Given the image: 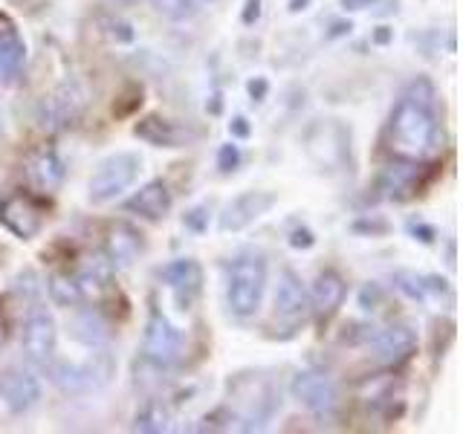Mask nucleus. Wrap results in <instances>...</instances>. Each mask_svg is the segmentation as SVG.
Returning a JSON list of instances; mask_svg holds the SVG:
<instances>
[{
  "mask_svg": "<svg viewBox=\"0 0 463 434\" xmlns=\"http://www.w3.org/2000/svg\"><path fill=\"white\" fill-rule=\"evenodd\" d=\"M345 33H351V24H333V33H330V38L345 35Z\"/></svg>",
  "mask_w": 463,
  "mask_h": 434,
  "instance_id": "nucleus-39",
  "label": "nucleus"
},
{
  "mask_svg": "<svg viewBox=\"0 0 463 434\" xmlns=\"http://www.w3.org/2000/svg\"><path fill=\"white\" fill-rule=\"evenodd\" d=\"M307 296H310V310L318 318H330L345 304L347 284H345V278L336 269H325V272L316 275L313 289H310Z\"/></svg>",
  "mask_w": 463,
  "mask_h": 434,
  "instance_id": "nucleus-22",
  "label": "nucleus"
},
{
  "mask_svg": "<svg viewBox=\"0 0 463 434\" xmlns=\"http://www.w3.org/2000/svg\"><path fill=\"white\" fill-rule=\"evenodd\" d=\"M55 347H58V327L55 318L43 310V307H33L29 316L21 325V351L24 356L33 362V365L47 368L55 359Z\"/></svg>",
  "mask_w": 463,
  "mask_h": 434,
  "instance_id": "nucleus-9",
  "label": "nucleus"
},
{
  "mask_svg": "<svg viewBox=\"0 0 463 434\" xmlns=\"http://www.w3.org/2000/svg\"><path fill=\"white\" fill-rule=\"evenodd\" d=\"M171 423H174V417H171L168 402L159 397H148L139 405V411L134 417V431L163 434V431H171Z\"/></svg>",
  "mask_w": 463,
  "mask_h": 434,
  "instance_id": "nucleus-26",
  "label": "nucleus"
},
{
  "mask_svg": "<svg viewBox=\"0 0 463 434\" xmlns=\"http://www.w3.org/2000/svg\"><path fill=\"white\" fill-rule=\"evenodd\" d=\"M67 177V165L64 159L58 156L52 145H41L38 151L29 154L26 159V180L33 188H38V194H50Z\"/></svg>",
  "mask_w": 463,
  "mask_h": 434,
  "instance_id": "nucleus-15",
  "label": "nucleus"
},
{
  "mask_svg": "<svg viewBox=\"0 0 463 434\" xmlns=\"http://www.w3.org/2000/svg\"><path fill=\"white\" fill-rule=\"evenodd\" d=\"M26 61V47L9 21L0 18V84L14 79Z\"/></svg>",
  "mask_w": 463,
  "mask_h": 434,
  "instance_id": "nucleus-24",
  "label": "nucleus"
},
{
  "mask_svg": "<svg viewBox=\"0 0 463 434\" xmlns=\"http://www.w3.org/2000/svg\"><path fill=\"white\" fill-rule=\"evenodd\" d=\"M70 336L76 339L79 344L93 347V351H96V347H105L110 342L113 330H110V322L99 310L84 307V310H79L76 316L70 318Z\"/></svg>",
  "mask_w": 463,
  "mask_h": 434,
  "instance_id": "nucleus-23",
  "label": "nucleus"
},
{
  "mask_svg": "<svg viewBox=\"0 0 463 434\" xmlns=\"http://www.w3.org/2000/svg\"><path fill=\"white\" fill-rule=\"evenodd\" d=\"M47 200L35 192H9L0 200V226L18 241H33L47 223Z\"/></svg>",
  "mask_w": 463,
  "mask_h": 434,
  "instance_id": "nucleus-7",
  "label": "nucleus"
},
{
  "mask_svg": "<svg viewBox=\"0 0 463 434\" xmlns=\"http://www.w3.org/2000/svg\"><path fill=\"white\" fill-rule=\"evenodd\" d=\"M229 400H232V420L243 423L241 429H260L267 426L281 409V391L264 376L238 373L229 380Z\"/></svg>",
  "mask_w": 463,
  "mask_h": 434,
  "instance_id": "nucleus-2",
  "label": "nucleus"
},
{
  "mask_svg": "<svg viewBox=\"0 0 463 434\" xmlns=\"http://www.w3.org/2000/svg\"><path fill=\"white\" fill-rule=\"evenodd\" d=\"M373 4H380V0H342V9L345 12H359V9H368Z\"/></svg>",
  "mask_w": 463,
  "mask_h": 434,
  "instance_id": "nucleus-38",
  "label": "nucleus"
},
{
  "mask_svg": "<svg viewBox=\"0 0 463 434\" xmlns=\"http://www.w3.org/2000/svg\"><path fill=\"white\" fill-rule=\"evenodd\" d=\"M72 278L79 284L84 304H101L113 293V267L105 255H93L90 260H84Z\"/></svg>",
  "mask_w": 463,
  "mask_h": 434,
  "instance_id": "nucleus-19",
  "label": "nucleus"
},
{
  "mask_svg": "<svg viewBox=\"0 0 463 434\" xmlns=\"http://www.w3.org/2000/svg\"><path fill=\"white\" fill-rule=\"evenodd\" d=\"M388 137H391V151L402 159H417V163H423L431 154H438L443 142L434 108L420 105V101L409 96H402L397 101L394 113H391Z\"/></svg>",
  "mask_w": 463,
  "mask_h": 434,
  "instance_id": "nucleus-1",
  "label": "nucleus"
},
{
  "mask_svg": "<svg viewBox=\"0 0 463 434\" xmlns=\"http://www.w3.org/2000/svg\"><path fill=\"white\" fill-rule=\"evenodd\" d=\"M409 231L414 235V241H420V243H434V238H438L431 226L420 223V221H409Z\"/></svg>",
  "mask_w": 463,
  "mask_h": 434,
  "instance_id": "nucleus-33",
  "label": "nucleus"
},
{
  "mask_svg": "<svg viewBox=\"0 0 463 434\" xmlns=\"http://www.w3.org/2000/svg\"><path fill=\"white\" fill-rule=\"evenodd\" d=\"M313 243H316V238H313L310 229H293V231H289V246H293V250H310Z\"/></svg>",
  "mask_w": 463,
  "mask_h": 434,
  "instance_id": "nucleus-32",
  "label": "nucleus"
},
{
  "mask_svg": "<svg viewBox=\"0 0 463 434\" xmlns=\"http://www.w3.org/2000/svg\"><path fill=\"white\" fill-rule=\"evenodd\" d=\"M0 258H4V252H0Z\"/></svg>",
  "mask_w": 463,
  "mask_h": 434,
  "instance_id": "nucleus-44",
  "label": "nucleus"
},
{
  "mask_svg": "<svg viewBox=\"0 0 463 434\" xmlns=\"http://www.w3.org/2000/svg\"><path fill=\"white\" fill-rule=\"evenodd\" d=\"M101 33H105L108 38H113L116 43L134 41V26H130L128 21H122L119 14H105V18H101Z\"/></svg>",
  "mask_w": 463,
  "mask_h": 434,
  "instance_id": "nucleus-29",
  "label": "nucleus"
},
{
  "mask_svg": "<svg viewBox=\"0 0 463 434\" xmlns=\"http://www.w3.org/2000/svg\"><path fill=\"white\" fill-rule=\"evenodd\" d=\"M289 391L301 409L316 417H333L339 409V385L325 371H301Z\"/></svg>",
  "mask_w": 463,
  "mask_h": 434,
  "instance_id": "nucleus-10",
  "label": "nucleus"
},
{
  "mask_svg": "<svg viewBox=\"0 0 463 434\" xmlns=\"http://www.w3.org/2000/svg\"><path fill=\"white\" fill-rule=\"evenodd\" d=\"M0 344H4V325H0Z\"/></svg>",
  "mask_w": 463,
  "mask_h": 434,
  "instance_id": "nucleus-42",
  "label": "nucleus"
},
{
  "mask_svg": "<svg viewBox=\"0 0 463 434\" xmlns=\"http://www.w3.org/2000/svg\"><path fill=\"white\" fill-rule=\"evenodd\" d=\"M50 380L61 394H93L101 391L113 376V359L105 347H96V354H90L84 362H50Z\"/></svg>",
  "mask_w": 463,
  "mask_h": 434,
  "instance_id": "nucleus-4",
  "label": "nucleus"
},
{
  "mask_svg": "<svg viewBox=\"0 0 463 434\" xmlns=\"http://www.w3.org/2000/svg\"><path fill=\"white\" fill-rule=\"evenodd\" d=\"M229 134L235 139H246V137H250V122H246L243 116H235V119L229 122Z\"/></svg>",
  "mask_w": 463,
  "mask_h": 434,
  "instance_id": "nucleus-35",
  "label": "nucleus"
},
{
  "mask_svg": "<svg viewBox=\"0 0 463 434\" xmlns=\"http://www.w3.org/2000/svg\"><path fill=\"white\" fill-rule=\"evenodd\" d=\"M376 359L388 368L402 365L405 359H411V354L417 351V333L409 325H391L380 333L371 336Z\"/></svg>",
  "mask_w": 463,
  "mask_h": 434,
  "instance_id": "nucleus-17",
  "label": "nucleus"
},
{
  "mask_svg": "<svg viewBox=\"0 0 463 434\" xmlns=\"http://www.w3.org/2000/svg\"><path fill=\"white\" fill-rule=\"evenodd\" d=\"M145 250L142 243V235L139 229H134L130 223H113L105 235V258L108 264L113 267V272H122V269H130L139 260Z\"/></svg>",
  "mask_w": 463,
  "mask_h": 434,
  "instance_id": "nucleus-16",
  "label": "nucleus"
},
{
  "mask_svg": "<svg viewBox=\"0 0 463 434\" xmlns=\"http://www.w3.org/2000/svg\"><path fill=\"white\" fill-rule=\"evenodd\" d=\"M41 400V382L33 371L9 365L0 371V405L9 414H24Z\"/></svg>",
  "mask_w": 463,
  "mask_h": 434,
  "instance_id": "nucleus-12",
  "label": "nucleus"
},
{
  "mask_svg": "<svg viewBox=\"0 0 463 434\" xmlns=\"http://www.w3.org/2000/svg\"><path fill=\"white\" fill-rule=\"evenodd\" d=\"M238 163H241V151L235 148V145H221V151H217V168H221L223 174H229V171H235L238 168Z\"/></svg>",
  "mask_w": 463,
  "mask_h": 434,
  "instance_id": "nucleus-30",
  "label": "nucleus"
},
{
  "mask_svg": "<svg viewBox=\"0 0 463 434\" xmlns=\"http://www.w3.org/2000/svg\"><path fill=\"white\" fill-rule=\"evenodd\" d=\"M267 289V260L260 255H241L226 269V307L232 316L250 318L260 310Z\"/></svg>",
  "mask_w": 463,
  "mask_h": 434,
  "instance_id": "nucleus-3",
  "label": "nucleus"
},
{
  "mask_svg": "<svg viewBox=\"0 0 463 434\" xmlns=\"http://www.w3.org/2000/svg\"><path fill=\"white\" fill-rule=\"evenodd\" d=\"M298 9H307V0H289V12H298Z\"/></svg>",
  "mask_w": 463,
  "mask_h": 434,
  "instance_id": "nucleus-41",
  "label": "nucleus"
},
{
  "mask_svg": "<svg viewBox=\"0 0 463 434\" xmlns=\"http://www.w3.org/2000/svg\"><path fill=\"white\" fill-rule=\"evenodd\" d=\"M417 174H420V163H417V159H402L400 156L397 165L391 163L385 168V174H383V192H385V197H391V200L409 197L414 188H417Z\"/></svg>",
  "mask_w": 463,
  "mask_h": 434,
  "instance_id": "nucleus-25",
  "label": "nucleus"
},
{
  "mask_svg": "<svg viewBox=\"0 0 463 434\" xmlns=\"http://www.w3.org/2000/svg\"><path fill=\"white\" fill-rule=\"evenodd\" d=\"M84 105H87L84 90L76 81H67V84L58 87L50 99H43L41 122H43V127H50V130L70 127V125H76V119L84 113Z\"/></svg>",
  "mask_w": 463,
  "mask_h": 434,
  "instance_id": "nucleus-13",
  "label": "nucleus"
},
{
  "mask_svg": "<svg viewBox=\"0 0 463 434\" xmlns=\"http://www.w3.org/2000/svg\"><path fill=\"white\" fill-rule=\"evenodd\" d=\"M209 209L206 206H197V209H192L185 217H183V223H185V229H192V231H203L206 229V221H209V214H206Z\"/></svg>",
  "mask_w": 463,
  "mask_h": 434,
  "instance_id": "nucleus-31",
  "label": "nucleus"
},
{
  "mask_svg": "<svg viewBox=\"0 0 463 434\" xmlns=\"http://www.w3.org/2000/svg\"><path fill=\"white\" fill-rule=\"evenodd\" d=\"M156 275H159V281H163L174 293V298H177V304L183 310H188L197 301L200 289H203V269L194 258L171 260V264H165Z\"/></svg>",
  "mask_w": 463,
  "mask_h": 434,
  "instance_id": "nucleus-14",
  "label": "nucleus"
},
{
  "mask_svg": "<svg viewBox=\"0 0 463 434\" xmlns=\"http://www.w3.org/2000/svg\"><path fill=\"white\" fill-rule=\"evenodd\" d=\"M376 301H380V287H376V284H368L365 289H362L359 304H362L365 310H373V304H376Z\"/></svg>",
  "mask_w": 463,
  "mask_h": 434,
  "instance_id": "nucleus-34",
  "label": "nucleus"
},
{
  "mask_svg": "<svg viewBox=\"0 0 463 434\" xmlns=\"http://www.w3.org/2000/svg\"><path fill=\"white\" fill-rule=\"evenodd\" d=\"M243 24L250 26V24H255L258 18H260V0H246V9H243Z\"/></svg>",
  "mask_w": 463,
  "mask_h": 434,
  "instance_id": "nucleus-36",
  "label": "nucleus"
},
{
  "mask_svg": "<svg viewBox=\"0 0 463 434\" xmlns=\"http://www.w3.org/2000/svg\"><path fill=\"white\" fill-rule=\"evenodd\" d=\"M275 203H279V197H275L272 192H243L238 197H232L223 212L217 214V229L223 231V235H235V231H243L250 229L255 221H260Z\"/></svg>",
  "mask_w": 463,
  "mask_h": 434,
  "instance_id": "nucleus-11",
  "label": "nucleus"
},
{
  "mask_svg": "<svg viewBox=\"0 0 463 434\" xmlns=\"http://www.w3.org/2000/svg\"><path fill=\"white\" fill-rule=\"evenodd\" d=\"M134 134L142 142L154 145V148H183L185 142L194 139V134L185 125L165 119V116H159V113L142 116V119L134 125Z\"/></svg>",
  "mask_w": 463,
  "mask_h": 434,
  "instance_id": "nucleus-18",
  "label": "nucleus"
},
{
  "mask_svg": "<svg viewBox=\"0 0 463 434\" xmlns=\"http://www.w3.org/2000/svg\"><path fill=\"white\" fill-rule=\"evenodd\" d=\"M171 206H174V194H171V188L163 180L145 183L139 192L125 203L128 212H134V214L142 217V221H151V223L165 221Z\"/></svg>",
  "mask_w": 463,
  "mask_h": 434,
  "instance_id": "nucleus-21",
  "label": "nucleus"
},
{
  "mask_svg": "<svg viewBox=\"0 0 463 434\" xmlns=\"http://www.w3.org/2000/svg\"><path fill=\"white\" fill-rule=\"evenodd\" d=\"M388 38H391V33H388V26H380V33L373 35V41L376 43H388Z\"/></svg>",
  "mask_w": 463,
  "mask_h": 434,
  "instance_id": "nucleus-40",
  "label": "nucleus"
},
{
  "mask_svg": "<svg viewBox=\"0 0 463 434\" xmlns=\"http://www.w3.org/2000/svg\"><path fill=\"white\" fill-rule=\"evenodd\" d=\"M304 148L318 171H342L351 165V130L339 119H318L304 134Z\"/></svg>",
  "mask_w": 463,
  "mask_h": 434,
  "instance_id": "nucleus-5",
  "label": "nucleus"
},
{
  "mask_svg": "<svg viewBox=\"0 0 463 434\" xmlns=\"http://www.w3.org/2000/svg\"><path fill=\"white\" fill-rule=\"evenodd\" d=\"M183 333L168 322V316L151 310L142 336V359L154 368H174L183 359Z\"/></svg>",
  "mask_w": 463,
  "mask_h": 434,
  "instance_id": "nucleus-8",
  "label": "nucleus"
},
{
  "mask_svg": "<svg viewBox=\"0 0 463 434\" xmlns=\"http://www.w3.org/2000/svg\"><path fill=\"white\" fill-rule=\"evenodd\" d=\"M128 4H134V0H128Z\"/></svg>",
  "mask_w": 463,
  "mask_h": 434,
  "instance_id": "nucleus-43",
  "label": "nucleus"
},
{
  "mask_svg": "<svg viewBox=\"0 0 463 434\" xmlns=\"http://www.w3.org/2000/svg\"><path fill=\"white\" fill-rule=\"evenodd\" d=\"M154 9L171 21H185L200 12V0H154Z\"/></svg>",
  "mask_w": 463,
  "mask_h": 434,
  "instance_id": "nucleus-28",
  "label": "nucleus"
},
{
  "mask_svg": "<svg viewBox=\"0 0 463 434\" xmlns=\"http://www.w3.org/2000/svg\"><path fill=\"white\" fill-rule=\"evenodd\" d=\"M267 90H269L267 79H252V81H250V96H252L255 101H264Z\"/></svg>",
  "mask_w": 463,
  "mask_h": 434,
  "instance_id": "nucleus-37",
  "label": "nucleus"
},
{
  "mask_svg": "<svg viewBox=\"0 0 463 434\" xmlns=\"http://www.w3.org/2000/svg\"><path fill=\"white\" fill-rule=\"evenodd\" d=\"M272 304H275V313H279L281 318H289V322H298V318H304L310 313V296H307V289H304L301 278L293 269L279 272V284H275Z\"/></svg>",
  "mask_w": 463,
  "mask_h": 434,
  "instance_id": "nucleus-20",
  "label": "nucleus"
},
{
  "mask_svg": "<svg viewBox=\"0 0 463 434\" xmlns=\"http://www.w3.org/2000/svg\"><path fill=\"white\" fill-rule=\"evenodd\" d=\"M142 171V159L130 151L110 154L108 159H101L99 168L93 171L90 183H87V197L93 206H105V203L122 197L130 185L137 183Z\"/></svg>",
  "mask_w": 463,
  "mask_h": 434,
  "instance_id": "nucleus-6",
  "label": "nucleus"
},
{
  "mask_svg": "<svg viewBox=\"0 0 463 434\" xmlns=\"http://www.w3.org/2000/svg\"><path fill=\"white\" fill-rule=\"evenodd\" d=\"M47 293L58 307H84L79 284L70 272H52L47 278Z\"/></svg>",
  "mask_w": 463,
  "mask_h": 434,
  "instance_id": "nucleus-27",
  "label": "nucleus"
}]
</instances>
